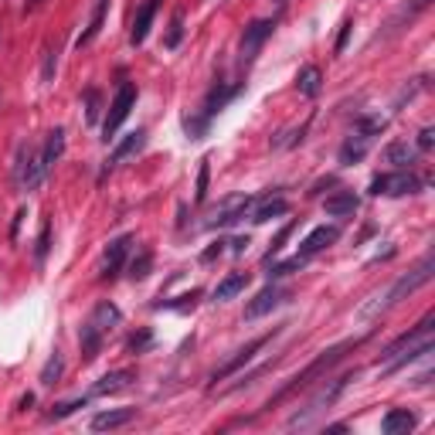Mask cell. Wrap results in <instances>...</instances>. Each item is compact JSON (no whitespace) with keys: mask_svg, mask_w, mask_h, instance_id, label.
Returning <instances> with one entry per match:
<instances>
[{"mask_svg":"<svg viewBox=\"0 0 435 435\" xmlns=\"http://www.w3.org/2000/svg\"><path fill=\"white\" fill-rule=\"evenodd\" d=\"M360 344H364V337H354V340H340V344L326 347V351H323L317 360H310V364H306V367H303L299 374H293V378H289V381H286V385L279 388L276 395L266 401V408H272V405H282L286 398H293V395H299V391H306V388H310L313 381L326 378V374H330V371H333V367H337V364H340L344 357L351 354V351H357Z\"/></svg>","mask_w":435,"mask_h":435,"instance_id":"cell-1","label":"cell"},{"mask_svg":"<svg viewBox=\"0 0 435 435\" xmlns=\"http://www.w3.org/2000/svg\"><path fill=\"white\" fill-rule=\"evenodd\" d=\"M354 378H357V371H351V374H340V378H330V381L323 378V385L317 388V395L306 401V408H303V411H296V415L289 418V425H306V422H310L313 415H320L323 408H333V405H337V398L347 391V385H351Z\"/></svg>","mask_w":435,"mask_h":435,"instance_id":"cell-2","label":"cell"},{"mask_svg":"<svg viewBox=\"0 0 435 435\" xmlns=\"http://www.w3.org/2000/svg\"><path fill=\"white\" fill-rule=\"evenodd\" d=\"M44 177H48V167L41 160V150L31 147V143H21L17 157H14V181H17V187L31 194V191H38L41 184H44Z\"/></svg>","mask_w":435,"mask_h":435,"instance_id":"cell-3","label":"cell"},{"mask_svg":"<svg viewBox=\"0 0 435 435\" xmlns=\"http://www.w3.org/2000/svg\"><path fill=\"white\" fill-rule=\"evenodd\" d=\"M432 272H435V259L432 255H425L411 272H405V276L398 279L395 286L385 293V303H378V313H385V310H391V306H398L401 299H408L415 289H422L425 282H432Z\"/></svg>","mask_w":435,"mask_h":435,"instance_id":"cell-4","label":"cell"},{"mask_svg":"<svg viewBox=\"0 0 435 435\" xmlns=\"http://www.w3.org/2000/svg\"><path fill=\"white\" fill-rule=\"evenodd\" d=\"M422 191V177H415L411 170H388V174H378L367 187L371 198H405V194H418Z\"/></svg>","mask_w":435,"mask_h":435,"instance_id":"cell-5","label":"cell"},{"mask_svg":"<svg viewBox=\"0 0 435 435\" xmlns=\"http://www.w3.org/2000/svg\"><path fill=\"white\" fill-rule=\"evenodd\" d=\"M259 198H252V194H232V198H225L214 211H211V218L204 221V228L207 232H221V228H232L238 225L241 218H248V211H252V204Z\"/></svg>","mask_w":435,"mask_h":435,"instance_id":"cell-6","label":"cell"},{"mask_svg":"<svg viewBox=\"0 0 435 435\" xmlns=\"http://www.w3.org/2000/svg\"><path fill=\"white\" fill-rule=\"evenodd\" d=\"M133 102H136V85H133V82H119L116 95H113V102H109V113H106V119H102V140H106V143L116 140L119 126L126 122L129 109H133Z\"/></svg>","mask_w":435,"mask_h":435,"instance_id":"cell-7","label":"cell"},{"mask_svg":"<svg viewBox=\"0 0 435 435\" xmlns=\"http://www.w3.org/2000/svg\"><path fill=\"white\" fill-rule=\"evenodd\" d=\"M279 333H282V326L269 330V333H262V337H255V340H248V344H245L241 351H235V357H232V360H225V364H221V367H218V371L207 378V381H211V385H218V381H225V378L238 374V371H241L245 364H252V360H255V354H259V351H262V347H266L272 337H279Z\"/></svg>","mask_w":435,"mask_h":435,"instance_id":"cell-8","label":"cell"},{"mask_svg":"<svg viewBox=\"0 0 435 435\" xmlns=\"http://www.w3.org/2000/svg\"><path fill=\"white\" fill-rule=\"evenodd\" d=\"M272 31H276V17H266V21H252V24L245 28V35H241V62H245V65H252V62L259 58L262 44L272 38Z\"/></svg>","mask_w":435,"mask_h":435,"instance_id":"cell-9","label":"cell"},{"mask_svg":"<svg viewBox=\"0 0 435 435\" xmlns=\"http://www.w3.org/2000/svg\"><path fill=\"white\" fill-rule=\"evenodd\" d=\"M289 296H293V293H289L286 286L269 282V286H266V289H259V293H255V299L245 306V320H259V317H266V313H272V310L282 306Z\"/></svg>","mask_w":435,"mask_h":435,"instance_id":"cell-10","label":"cell"},{"mask_svg":"<svg viewBox=\"0 0 435 435\" xmlns=\"http://www.w3.org/2000/svg\"><path fill=\"white\" fill-rule=\"evenodd\" d=\"M432 326H435V313H425V317L418 320L408 333H401V337H395L385 351H381V364H388L391 357H398L401 351H408L411 344H418V340H425V337H432Z\"/></svg>","mask_w":435,"mask_h":435,"instance_id":"cell-11","label":"cell"},{"mask_svg":"<svg viewBox=\"0 0 435 435\" xmlns=\"http://www.w3.org/2000/svg\"><path fill=\"white\" fill-rule=\"evenodd\" d=\"M129 248H133V235H119L109 241L106 255H102V269H99V279H116L129 259Z\"/></svg>","mask_w":435,"mask_h":435,"instance_id":"cell-12","label":"cell"},{"mask_svg":"<svg viewBox=\"0 0 435 435\" xmlns=\"http://www.w3.org/2000/svg\"><path fill=\"white\" fill-rule=\"evenodd\" d=\"M245 89V82H238V85H225V82H214L211 89H207V95H204V109H201V116L204 119H214L232 99H235L238 92Z\"/></svg>","mask_w":435,"mask_h":435,"instance_id":"cell-13","label":"cell"},{"mask_svg":"<svg viewBox=\"0 0 435 435\" xmlns=\"http://www.w3.org/2000/svg\"><path fill=\"white\" fill-rule=\"evenodd\" d=\"M340 238V228L337 225H317L310 235L299 241V252L296 255H303V259H313V255H320V252H326L333 241Z\"/></svg>","mask_w":435,"mask_h":435,"instance_id":"cell-14","label":"cell"},{"mask_svg":"<svg viewBox=\"0 0 435 435\" xmlns=\"http://www.w3.org/2000/svg\"><path fill=\"white\" fill-rule=\"evenodd\" d=\"M147 147V129H133V133H126L122 140H119L116 147H113V154H109V160H106V167H102V177L116 167L119 160H126V157H133V154H140ZM99 177V181H102Z\"/></svg>","mask_w":435,"mask_h":435,"instance_id":"cell-15","label":"cell"},{"mask_svg":"<svg viewBox=\"0 0 435 435\" xmlns=\"http://www.w3.org/2000/svg\"><path fill=\"white\" fill-rule=\"evenodd\" d=\"M282 214H289V201L282 198V194H269V198L255 201L252 204V211H248V218L255 221V225H266V221H272V218H282Z\"/></svg>","mask_w":435,"mask_h":435,"instance_id":"cell-16","label":"cell"},{"mask_svg":"<svg viewBox=\"0 0 435 435\" xmlns=\"http://www.w3.org/2000/svg\"><path fill=\"white\" fill-rule=\"evenodd\" d=\"M367 150H371V136H364V133H351L344 143H340V154H337V160H340V167H354V163H360V160L367 157Z\"/></svg>","mask_w":435,"mask_h":435,"instance_id":"cell-17","label":"cell"},{"mask_svg":"<svg viewBox=\"0 0 435 435\" xmlns=\"http://www.w3.org/2000/svg\"><path fill=\"white\" fill-rule=\"evenodd\" d=\"M415 425H418V418L408 408H388L385 418H381V432L385 435H408Z\"/></svg>","mask_w":435,"mask_h":435,"instance_id":"cell-18","label":"cell"},{"mask_svg":"<svg viewBox=\"0 0 435 435\" xmlns=\"http://www.w3.org/2000/svg\"><path fill=\"white\" fill-rule=\"evenodd\" d=\"M102 340H106V333H102L92 320H85L79 330V347H82V360H85V364L102 354Z\"/></svg>","mask_w":435,"mask_h":435,"instance_id":"cell-19","label":"cell"},{"mask_svg":"<svg viewBox=\"0 0 435 435\" xmlns=\"http://www.w3.org/2000/svg\"><path fill=\"white\" fill-rule=\"evenodd\" d=\"M136 378V371L133 367H119V371H109V374H102L95 385H92V395H116L122 388H129V381Z\"/></svg>","mask_w":435,"mask_h":435,"instance_id":"cell-20","label":"cell"},{"mask_svg":"<svg viewBox=\"0 0 435 435\" xmlns=\"http://www.w3.org/2000/svg\"><path fill=\"white\" fill-rule=\"evenodd\" d=\"M136 418V408H109V411H99L92 418V432H113V429H122Z\"/></svg>","mask_w":435,"mask_h":435,"instance_id":"cell-21","label":"cell"},{"mask_svg":"<svg viewBox=\"0 0 435 435\" xmlns=\"http://www.w3.org/2000/svg\"><path fill=\"white\" fill-rule=\"evenodd\" d=\"M157 10H160V0H143V7H140L136 17H133V31H129V41H133V44H143V41H147Z\"/></svg>","mask_w":435,"mask_h":435,"instance_id":"cell-22","label":"cell"},{"mask_svg":"<svg viewBox=\"0 0 435 435\" xmlns=\"http://www.w3.org/2000/svg\"><path fill=\"white\" fill-rule=\"evenodd\" d=\"M357 207H360V198H357L354 191H337V194H330V198L323 201V211L330 218H351Z\"/></svg>","mask_w":435,"mask_h":435,"instance_id":"cell-23","label":"cell"},{"mask_svg":"<svg viewBox=\"0 0 435 435\" xmlns=\"http://www.w3.org/2000/svg\"><path fill=\"white\" fill-rule=\"evenodd\" d=\"M92 323L102 330V333H109V330H116L119 323H122V310H119L116 303H109V299H102V303H95V310H92Z\"/></svg>","mask_w":435,"mask_h":435,"instance_id":"cell-24","label":"cell"},{"mask_svg":"<svg viewBox=\"0 0 435 435\" xmlns=\"http://www.w3.org/2000/svg\"><path fill=\"white\" fill-rule=\"evenodd\" d=\"M296 89H299V95L317 99L320 92H323V72H320L317 65H303L299 75H296Z\"/></svg>","mask_w":435,"mask_h":435,"instance_id":"cell-25","label":"cell"},{"mask_svg":"<svg viewBox=\"0 0 435 435\" xmlns=\"http://www.w3.org/2000/svg\"><path fill=\"white\" fill-rule=\"evenodd\" d=\"M381 157H385V163H391L395 170H408V167L415 163V150H411L405 140H395V143H388V147H385V154H381Z\"/></svg>","mask_w":435,"mask_h":435,"instance_id":"cell-26","label":"cell"},{"mask_svg":"<svg viewBox=\"0 0 435 435\" xmlns=\"http://www.w3.org/2000/svg\"><path fill=\"white\" fill-rule=\"evenodd\" d=\"M245 286H248V272H232V276H225L218 286H214V293H211V296H214V303H228V299L238 296Z\"/></svg>","mask_w":435,"mask_h":435,"instance_id":"cell-27","label":"cell"},{"mask_svg":"<svg viewBox=\"0 0 435 435\" xmlns=\"http://www.w3.org/2000/svg\"><path fill=\"white\" fill-rule=\"evenodd\" d=\"M106 10H109V0H99V3H95V10H92L89 28H85L79 38H75V48H85V44H92V41L99 38V31H102V24H106Z\"/></svg>","mask_w":435,"mask_h":435,"instance_id":"cell-28","label":"cell"},{"mask_svg":"<svg viewBox=\"0 0 435 435\" xmlns=\"http://www.w3.org/2000/svg\"><path fill=\"white\" fill-rule=\"evenodd\" d=\"M65 154V129L62 126H55L51 133H48V140H44V150H41V160H44V167L51 170L58 160Z\"/></svg>","mask_w":435,"mask_h":435,"instance_id":"cell-29","label":"cell"},{"mask_svg":"<svg viewBox=\"0 0 435 435\" xmlns=\"http://www.w3.org/2000/svg\"><path fill=\"white\" fill-rule=\"evenodd\" d=\"M62 378H65V354H58V351H55V354L44 360V367H41V378H38V381L44 385V388H55V385H58Z\"/></svg>","mask_w":435,"mask_h":435,"instance_id":"cell-30","label":"cell"},{"mask_svg":"<svg viewBox=\"0 0 435 435\" xmlns=\"http://www.w3.org/2000/svg\"><path fill=\"white\" fill-rule=\"evenodd\" d=\"M306 266V259L303 255H293V259H286V262H269V282H279V279H286V276H293V272H299Z\"/></svg>","mask_w":435,"mask_h":435,"instance_id":"cell-31","label":"cell"},{"mask_svg":"<svg viewBox=\"0 0 435 435\" xmlns=\"http://www.w3.org/2000/svg\"><path fill=\"white\" fill-rule=\"evenodd\" d=\"M198 296H201V289H191V293H184V296H177V299H160V303H154V310H177V313H187V310L198 306Z\"/></svg>","mask_w":435,"mask_h":435,"instance_id":"cell-32","label":"cell"},{"mask_svg":"<svg viewBox=\"0 0 435 435\" xmlns=\"http://www.w3.org/2000/svg\"><path fill=\"white\" fill-rule=\"evenodd\" d=\"M293 232H296V218H293V221H286V225H282V228L276 232V238H272V245H269V252L262 255V262H266V266H269V262L276 259L279 252L286 248V241H289V235H293Z\"/></svg>","mask_w":435,"mask_h":435,"instance_id":"cell-33","label":"cell"},{"mask_svg":"<svg viewBox=\"0 0 435 435\" xmlns=\"http://www.w3.org/2000/svg\"><path fill=\"white\" fill-rule=\"evenodd\" d=\"M150 347H154V330H150V326L136 330V333L126 340V354H133V357H136V354H147Z\"/></svg>","mask_w":435,"mask_h":435,"instance_id":"cell-34","label":"cell"},{"mask_svg":"<svg viewBox=\"0 0 435 435\" xmlns=\"http://www.w3.org/2000/svg\"><path fill=\"white\" fill-rule=\"evenodd\" d=\"M354 129L374 140V136H381V133L388 129V119H385V116H357L354 119Z\"/></svg>","mask_w":435,"mask_h":435,"instance_id":"cell-35","label":"cell"},{"mask_svg":"<svg viewBox=\"0 0 435 435\" xmlns=\"http://www.w3.org/2000/svg\"><path fill=\"white\" fill-rule=\"evenodd\" d=\"M150 269H154V252H140V255L129 262V279H133V282H143V279L150 276Z\"/></svg>","mask_w":435,"mask_h":435,"instance_id":"cell-36","label":"cell"},{"mask_svg":"<svg viewBox=\"0 0 435 435\" xmlns=\"http://www.w3.org/2000/svg\"><path fill=\"white\" fill-rule=\"evenodd\" d=\"M181 41H184V10H177L174 14V21H170V28H167V35H163V48H181Z\"/></svg>","mask_w":435,"mask_h":435,"instance_id":"cell-37","label":"cell"},{"mask_svg":"<svg viewBox=\"0 0 435 435\" xmlns=\"http://www.w3.org/2000/svg\"><path fill=\"white\" fill-rule=\"evenodd\" d=\"M207 181H211V157H201L198 184H194V201H198V204H204V201H207Z\"/></svg>","mask_w":435,"mask_h":435,"instance_id":"cell-38","label":"cell"},{"mask_svg":"<svg viewBox=\"0 0 435 435\" xmlns=\"http://www.w3.org/2000/svg\"><path fill=\"white\" fill-rule=\"evenodd\" d=\"M207 126H211V119L198 116H184V133H187V140H204L207 136Z\"/></svg>","mask_w":435,"mask_h":435,"instance_id":"cell-39","label":"cell"},{"mask_svg":"<svg viewBox=\"0 0 435 435\" xmlns=\"http://www.w3.org/2000/svg\"><path fill=\"white\" fill-rule=\"evenodd\" d=\"M48 252H51V218H44V221H41L38 245H35V259H38V266L48 259Z\"/></svg>","mask_w":435,"mask_h":435,"instance_id":"cell-40","label":"cell"},{"mask_svg":"<svg viewBox=\"0 0 435 435\" xmlns=\"http://www.w3.org/2000/svg\"><path fill=\"white\" fill-rule=\"evenodd\" d=\"M55 72H58V48H44V65H41V82L51 85L55 82Z\"/></svg>","mask_w":435,"mask_h":435,"instance_id":"cell-41","label":"cell"},{"mask_svg":"<svg viewBox=\"0 0 435 435\" xmlns=\"http://www.w3.org/2000/svg\"><path fill=\"white\" fill-rule=\"evenodd\" d=\"M85 405H89V398H72V401H58V405L51 408V415H48V418H55V422H58V418H68L72 411H79V408H85Z\"/></svg>","mask_w":435,"mask_h":435,"instance_id":"cell-42","label":"cell"},{"mask_svg":"<svg viewBox=\"0 0 435 435\" xmlns=\"http://www.w3.org/2000/svg\"><path fill=\"white\" fill-rule=\"evenodd\" d=\"M99 109H102L99 89H85V122H99Z\"/></svg>","mask_w":435,"mask_h":435,"instance_id":"cell-43","label":"cell"},{"mask_svg":"<svg viewBox=\"0 0 435 435\" xmlns=\"http://www.w3.org/2000/svg\"><path fill=\"white\" fill-rule=\"evenodd\" d=\"M276 364H279V357H272V360H266L262 367H255L252 374H241V378H238V385H232L228 391H241V388H248V385H255V378H262V374H266V371H272Z\"/></svg>","mask_w":435,"mask_h":435,"instance_id":"cell-44","label":"cell"},{"mask_svg":"<svg viewBox=\"0 0 435 435\" xmlns=\"http://www.w3.org/2000/svg\"><path fill=\"white\" fill-rule=\"evenodd\" d=\"M351 31H354V21H344L340 24V35H337V44H333V55H344L347 41H351Z\"/></svg>","mask_w":435,"mask_h":435,"instance_id":"cell-45","label":"cell"},{"mask_svg":"<svg viewBox=\"0 0 435 435\" xmlns=\"http://www.w3.org/2000/svg\"><path fill=\"white\" fill-rule=\"evenodd\" d=\"M432 147H435V129L425 126V129L418 133V150H432Z\"/></svg>","mask_w":435,"mask_h":435,"instance_id":"cell-46","label":"cell"},{"mask_svg":"<svg viewBox=\"0 0 435 435\" xmlns=\"http://www.w3.org/2000/svg\"><path fill=\"white\" fill-rule=\"evenodd\" d=\"M221 252H225V241H214L211 248H204V252H201V262H214Z\"/></svg>","mask_w":435,"mask_h":435,"instance_id":"cell-47","label":"cell"},{"mask_svg":"<svg viewBox=\"0 0 435 435\" xmlns=\"http://www.w3.org/2000/svg\"><path fill=\"white\" fill-rule=\"evenodd\" d=\"M24 214H28L24 207H21V211L14 214V225H10V238H14V241H17V232H21V221H24Z\"/></svg>","mask_w":435,"mask_h":435,"instance_id":"cell-48","label":"cell"},{"mask_svg":"<svg viewBox=\"0 0 435 435\" xmlns=\"http://www.w3.org/2000/svg\"><path fill=\"white\" fill-rule=\"evenodd\" d=\"M228 245H232V252H235V255H241V252L248 248V235H245V238H241V235H238V238H232Z\"/></svg>","mask_w":435,"mask_h":435,"instance_id":"cell-49","label":"cell"},{"mask_svg":"<svg viewBox=\"0 0 435 435\" xmlns=\"http://www.w3.org/2000/svg\"><path fill=\"white\" fill-rule=\"evenodd\" d=\"M31 405H35V395H31V391H28V395L21 398V401H17V411H28V408H31Z\"/></svg>","mask_w":435,"mask_h":435,"instance_id":"cell-50","label":"cell"},{"mask_svg":"<svg viewBox=\"0 0 435 435\" xmlns=\"http://www.w3.org/2000/svg\"><path fill=\"white\" fill-rule=\"evenodd\" d=\"M35 7H41V0H28L24 3V10H35Z\"/></svg>","mask_w":435,"mask_h":435,"instance_id":"cell-51","label":"cell"}]
</instances>
